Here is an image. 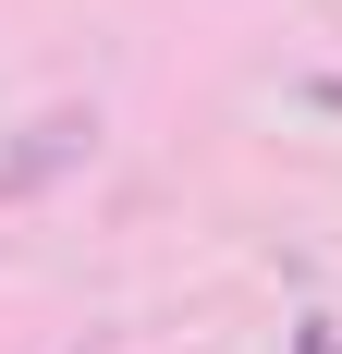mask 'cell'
I'll return each mask as SVG.
<instances>
[{"instance_id":"cell-1","label":"cell","mask_w":342,"mask_h":354,"mask_svg":"<svg viewBox=\"0 0 342 354\" xmlns=\"http://www.w3.org/2000/svg\"><path fill=\"white\" fill-rule=\"evenodd\" d=\"M86 159H98V110H86V98L37 110L25 135L0 147V208H25V196H49V183H62V171H86Z\"/></svg>"}]
</instances>
